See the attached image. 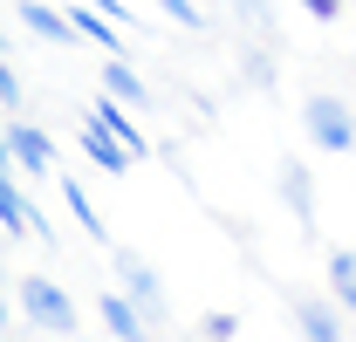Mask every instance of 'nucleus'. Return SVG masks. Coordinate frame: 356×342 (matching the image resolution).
<instances>
[{
	"instance_id": "nucleus-10",
	"label": "nucleus",
	"mask_w": 356,
	"mask_h": 342,
	"mask_svg": "<svg viewBox=\"0 0 356 342\" xmlns=\"http://www.w3.org/2000/svg\"><path fill=\"white\" fill-rule=\"evenodd\" d=\"M14 14H21V28H28L35 42H69V35H76V21H62L55 7H42V0H14Z\"/></svg>"
},
{
	"instance_id": "nucleus-3",
	"label": "nucleus",
	"mask_w": 356,
	"mask_h": 342,
	"mask_svg": "<svg viewBox=\"0 0 356 342\" xmlns=\"http://www.w3.org/2000/svg\"><path fill=\"white\" fill-rule=\"evenodd\" d=\"M117 281H124V295L151 315V322H165V281L151 274V260L131 254V247H117Z\"/></svg>"
},
{
	"instance_id": "nucleus-6",
	"label": "nucleus",
	"mask_w": 356,
	"mask_h": 342,
	"mask_svg": "<svg viewBox=\"0 0 356 342\" xmlns=\"http://www.w3.org/2000/svg\"><path fill=\"white\" fill-rule=\"evenodd\" d=\"M295 322H302V336L309 342H343V301L329 295H295Z\"/></svg>"
},
{
	"instance_id": "nucleus-1",
	"label": "nucleus",
	"mask_w": 356,
	"mask_h": 342,
	"mask_svg": "<svg viewBox=\"0 0 356 342\" xmlns=\"http://www.w3.org/2000/svg\"><path fill=\"white\" fill-rule=\"evenodd\" d=\"M21 315H28V329H42V336H76V295L62 288V281H48V274H21Z\"/></svg>"
},
{
	"instance_id": "nucleus-7",
	"label": "nucleus",
	"mask_w": 356,
	"mask_h": 342,
	"mask_svg": "<svg viewBox=\"0 0 356 342\" xmlns=\"http://www.w3.org/2000/svg\"><path fill=\"white\" fill-rule=\"evenodd\" d=\"M76 144H83V151H89V158H96V165H103V171H110V178H124V171L137 165L131 151H124V144H117V137H110V130H103V124H89V117H83V124H76Z\"/></svg>"
},
{
	"instance_id": "nucleus-8",
	"label": "nucleus",
	"mask_w": 356,
	"mask_h": 342,
	"mask_svg": "<svg viewBox=\"0 0 356 342\" xmlns=\"http://www.w3.org/2000/svg\"><path fill=\"white\" fill-rule=\"evenodd\" d=\"M83 117H89V124H103L110 137H117V144H124V151H131V158H144V151H151V144H144V130H137L131 117H124V103H117V96H103V103H89Z\"/></svg>"
},
{
	"instance_id": "nucleus-2",
	"label": "nucleus",
	"mask_w": 356,
	"mask_h": 342,
	"mask_svg": "<svg viewBox=\"0 0 356 342\" xmlns=\"http://www.w3.org/2000/svg\"><path fill=\"white\" fill-rule=\"evenodd\" d=\"M302 130H309L315 151H329V158H343V151H356V117L343 96H329V89H315L309 103H302Z\"/></svg>"
},
{
	"instance_id": "nucleus-18",
	"label": "nucleus",
	"mask_w": 356,
	"mask_h": 342,
	"mask_svg": "<svg viewBox=\"0 0 356 342\" xmlns=\"http://www.w3.org/2000/svg\"><path fill=\"white\" fill-rule=\"evenodd\" d=\"M158 7H165V14H172L178 28H206V14H199V7H192V0H158Z\"/></svg>"
},
{
	"instance_id": "nucleus-12",
	"label": "nucleus",
	"mask_w": 356,
	"mask_h": 342,
	"mask_svg": "<svg viewBox=\"0 0 356 342\" xmlns=\"http://www.w3.org/2000/svg\"><path fill=\"white\" fill-rule=\"evenodd\" d=\"M0 226H7V233H48L42 213L28 206V192H14V178L0 185Z\"/></svg>"
},
{
	"instance_id": "nucleus-13",
	"label": "nucleus",
	"mask_w": 356,
	"mask_h": 342,
	"mask_svg": "<svg viewBox=\"0 0 356 342\" xmlns=\"http://www.w3.org/2000/svg\"><path fill=\"white\" fill-rule=\"evenodd\" d=\"M329 295L343 301V315H356V247L329 254Z\"/></svg>"
},
{
	"instance_id": "nucleus-14",
	"label": "nucleus",
	"mask_w": 356,
	"mask_h": 342,
	"mask_svg": "<svg viewBox=\"0 0 356 342\" xmlns=\"http://www.w3.org/2000/svg\"><path fill=\"white\" fill-rule=\"evenodd\" d=\"M69 21H76V35H89L103 55H117V21H110L96 0H89V7H69Z\"/></svg>"
},
{
	"instance_id": "nucleus-17",
	"label": "nucleus",
	"mask_w": 356,
	"mask_h": 342,
	"mask_svg": "<svg viewBox=\"0 0 356 342\" xmlns=\"http://www.w3.org/2000/svg\"><path fill=\"white\" fill-rule=\"evenodd\" d=\"M21 96H28V89H21L14 62H7V69H0V103H7V117H21Z\"/></svg>"
},
{
	"instance_id": "nucleus-19",
	"label": "nucleus",
	"mask_w": 356,
	"mask_h": 342,
	"mask_svg": "<svg viewBox=\"0 0 356 342\" xmlns=\"http://www.w3.org/2000/svg\"><path fill=\"white\" fill-rule=\"evenodd\" d=\"M302 7H309V21H336L343 14V0H302Z\"/></svg>"
},
{
	"instance_id": "nucleus-4",
	"label": "nucleus",
	"mask_w": 356,
	"mask_h": 342,
	"mask_svg": "<svg viewBox=\"0 0 356 342\" xmlns=\"http://www.w3.org/2000/svg\"><path fill=\"white\" fill-rule=\"evenodd\" d=\"M96 315H103V329H110L117 342H151V315H144L131 295H117V288L96 295Z\"/></svg>"
},
{
	"instance_id": "nucleus-20",
	"label": "nucleus",
	"mask_w": 356,
	"mask_h": 342,
	"mask_svg": "<svg viewBox=\"0 0 356 342\" xmlns=\"http://www.w3.org/2000/svg\"><path fill=\"white\" fill-rule=\"evenodd\" d=\"M192 342H206V336H192Z\"/></svg>"
},
{
	"instance_id": "nucleus-15",
	"label": "nucleus",
	"mask_w": 356,
	"mask_h": 342,
	"mask_svg": "<svg viewBox=\"0 0 356 342\" xmlns=\"http://www.w3.org/2000/svg\"><path fill=\"white\" fill-rule=\"evenodd\" d=\"M69 213H76V226H83L89 240H103V219H96V206H89V192L69 178Z\"/></svg>"
},
{
	"instance_id": "nucleus-5",
	"label": "nucleus",
	"mask_w": 356,
	"mask_h": 342,
	"mask_svg": "<svg viewBox=\"0 0 356 342\" xmlns=\"http://www.w3.org/2000/svg\"><path fill=\"white\" fill-rule=\"evenodd\" d=\"M7 158L28 171V178H42V171H55V144H48L35 124H14V117H7Z\"/></svg>"
},
{
	"instance_id": "nucleus-16",
	"label": "nucleus",
	"mask_w": 356,
	"mask_h": 342,
	"mask_svg": "<svg viewBox=\"0 0 356 342\" xmlns=\"http://www.w3.org/2000/svg\"><path fill=\"white\" fill-rule=\"evenodd\" d=\"M199 336H206V342H233V336H240V322H233L226 308H213V315H199Z\"/></svg>"
},
{
	"instance_id": "nucleus-11",
	"label": "nucleus",
	"mask_w": 356,
	"mask_h": 342,
	"mask_svg": "<svg viewBox=\"0 0 356 342\" xmlns=\"http://www.w3.org/2000/svg\"><path fill=\"white\" fill-rule=\"evenodd\" d=\"M281 199L295 206V219H302V226L315 219V185H309V165H302V158H288V165H281Z\"/></svg>"
},
{
	"instance_id": "nucleus-9",
	"label": "nucleus",
	"mask_w": 356,
	"mask_h": 342,
	"mask_svg": "<svg viewBox=\"0 0 356 342\" xmlns=\"http://www.w3.org/2000/svg\"><path fill=\"white\" fill-rule=\"evenodd\" d=\"M103 96H117L124 110H144V103H151V89L137 83V69L124 62V55H110V62H103Z\"/></svg>"
}]
</instances>
